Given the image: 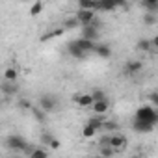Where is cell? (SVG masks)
Here are the masks:
<instances>
[{"label":"cell","instance_id":"obj_1","mask_svg":"<svg viewBox=\"0 0 158 158\" xmlns=\"http://www.w3.org/2000/svg\"><path fill=\"white\" fill-rule=\"evenodd\" d=\"M6 145L11 149V151H23V152H26V154H30V147H28V143L24 141V138L23 136H10L8 139H6Z\"/></svg>","mask_w":158,"mask_h":158},{"label":"cell","instance_id":"obj_2","mask_svg":"<svg viewBox=\"0 0 158 158\" xmlns=\"http://www.w3.org/2000/svg\"><path fill=\"white\" fill-rule=\"evenodd\" d=\"M136 119H143V121H149V123H156L158 114H156L154 108H151V106H143V108H139V110L136 112Z\"/></svg>","mask_w":158,"mask_h":158},{"label":"cell","instance_id":"obj_3","mask_svg":"<svg viewBox=\"0 0 158 158\" xmlns=\"http://www.w3.org/2000/svg\"><path fill=\"white\" fill-rule=\"evenodd\" d=\"M76 21L80 23V24H89L93 19H95V11L93 10H82V8H78V11H76Z\"/></svg>","mask_w":158,"mask_h":158},{"label":"cell","instance_id":"obj_4","mask_svg":"<svg viewBox=\"0 0 158 158\" xmlns=\"http://www.w3.org/2000/svg\"><path fill=\"white\" fill-rule=\"evenodd\" d=\"M108 145H110V147H114L115 151H117V149H123V147L127 145V138H125V136H121V134H110Z\"/></svg>","mask_w":158,"mask_h":158},{"label":"cell","instance_id":"obj_5","mask_svg":"<svg viewBox=\"0 0 158 158\" xmlns=\"http://www.w3.org/2000/svg\"><path fill=\"white\" fill-rule=\"evenodd\" d=\"M67 50H69V54H71L73 58H76V60H84V58L88 56V52H84L74 41H71V43L67 45Z\"/></svg>","mask_w":158,"mask_h":158},{"label":"cell","instance_id":"obj_6","mask_svg":"<svg viewBox=\"0 0 158 158\" xmlns=\"http://www.w3.org/2000/svg\"><path fill=\"white\" fill-rule=\"evenodd\" d=\"M39 106H41L43 112H52V110L56 108V101H54V97H50V95H43V97L39 99Z\"/></svg>","mask_w":158,"mask_h":158},{"label":"cell","instance_id":"obj_7","mask_svg":"<svg viewBox=\"0 0 158 158\" xmlns=\"http://www.w3.org/2000/svg\"><path fill=\"white\" fill-rule=\"evenodd\" d=\"M78 106H82V108H88V106H91L93 104V97H91V93H84V95H74V99H73Z\"/></svg>","mask_w":158,"mask_h":158},{"label":"cell","instance_id":"obj_8","mask_svg":"<svg viewBox=\"0 0 158 158\" xmlns=\"http://www.w3.org/2000/svg\"><path fill=\"white\" fill-rule=\"evenodd\" d=\"M82 37L95 41V39L99 37V30H97L95 26H91V24H82Z\"/></svg>","mask_w":158,"mask_h":158},{"label":"cell","instance_id":"obj_9","mask_svg":"<svg viewBox=\"0 0 158 158\" xmlns=\"http://www.w3.org/2000/svg\"><path fill=\"white\" fill-rule=\"evenodd\" d=\"M154 128V123L143 121V119H134V130L136 132H151Z\"/></svg>","mask_w":158,"mask_h":158},{"label":"cell","instance_id":"obj_10","mask_svg":"<svg viewBox=\"0 0 158 158\" xmlns=\"http://www.w3.org/2000/svg\"><path fill=\"white\" fill-rule=\"evenodd\" d=\"M115 8H117L115 0H97V6H95V10L99 11H114Z\"/></svg>","mask_w":158,"mask_h":158},{"label":"cell","instance_id":"obj_11","mask_svg":"<svg viewBox=\"0 0 158 158\" xmlns=\"http://www.w3.org/2000/svg\"><path fill=\"white\" fill-rule=\"evenodd\" d=\"M93 112L97 114V115H102V114H106L108 112V108H110V102L106 101V99H102V101H93Z\"/></svg>","mask_w":158,"mask_h":158},{"label":"cell","instance_id":"obj_12","mask_svg":"<svg viewBox=\"0 0 158 158\" xmlns=\"http://www.w3.org/2000/svg\"><path fill=\"white\" fill-rule=\"evenodd\" d=\"M78 47H80L84 52H93V47H95V41H91V39H86V37H80V39H76L74 41Z\"/></svg>","mask_w":158,"mask_h":158},{"label":"cell","instance_id":"obj_13","mask_svg":"<svg viewBox=\"0 0 158 158\" xmlns=\"http://www.w3.org/2000/svg\"><path fill=\"white\" fill-rule=\"evenodd\" d=\"M93 52L97 56H101V58H110V54H112V50H110L108 45H95L93 47Z\"/></svg>","mask_w":158,"mask_h":158},{"label":"cell","instance_id":"obj_14","mask_svg":"<svg viewBox=\"0 0 158 158\" xmlns=\"http://www.w3.org/2000/svg\"><path fill=\"white\" fill-rule=\"evenodd\" d=\"M125 69H127V74H136V73H139V71L143 69V63L138 61V60H136V61H128Z\"/></svg>","mask_w":158,"mask_h":158},{"label":"cell","instance_id":"obj_15","mask_svg":"<svg viewBox=\"0 0 158 158\" xmlns=\"http://www.w3.org/2000/svg\"><path fill=\"white\" fill-rule=\"evenodd\" d=\"M0 89H2V93H4V95H15V93L19 91V88H17L13 82H10V80H6Z\"/></svg>","mask_w":158,"mask_h":158},{"label":"cell","instance_id":"obj_16","mask_svg":"<svg viewBox=\"0 0 158 158\" xmlns=\"http://www.w3.org/2000/svg\"><path fill=\"white\" fill-rule=\"evenodd\" d=\"M78 2V8H82V10H95L97 6V0H76Z\"/></svg>","mask_w":158,"mask_h":158},{"label":"cell","instance_id":"obj_17","mask_svg":"<svg viewBox=\"0 0 158 158\" xmlns=\"http://www.w3.org/2000/svg\"><path fill=\"white\" fill-rule=\"evenodd\" d=\"M141 2H143V6L147 8L149 13H156V10H158V0H141Z\"/></svg>","mask_w":158,"mask_h":158},{"label":"cell","instance_id":"obj_18","mask_svg":"<svg viewBox=\"0 0 158 158\" xmlns=\"http://www.w3.org/2000/svg\"><path fill=\"white\" fill-rule=\"evenodd\" d=\"M41 11H43V2H41V0H35L34 6L30 8V15H32V17H37Z\"/></svg>","mask_w":158,"mask_h":158},{"label":"cell","instance_id":"obj_19","mask_svg":"<svg viewBox=\"0 0 158 158\" xmlns=\"http://www.w3.org/2000/svg\"><path fill=\"white\" fill-rule=\"evenodd\" d=\"M88 125H89L91 128H95V130H102V119H101L99 115H95V117H91V119L88 121Z\"/></svg>","mask_w":158,"mask_h":158},{"label":"cell","instance_id":"obj_20","mask_svg":"<svg viewBox=\"0 0 158 158\" xmlns=\"http://www.w3.org/2000/svg\"><path fill=\"white\" fill-rule=\"evenodd\" d=\"M138 48H139V50H143V52H149V50L152 48L151 39H139V41H138Z\"/></svg>","mask_w":158,"mask_h":158},{"label":"cell","instance_id":"obj_21","mask_svg":"<svg viewBox=\"0 0 158 158\" xmlns=\"http://www.w3.org/2000/svg\"><path fill=\"white\" fill-rule=\"evenodd\" d=\"M4 78H6V80H10V82H15V80H17V71H15L13 67L6 69V71H4Z\"/></svg>","mask_w":158,"mask_h":158},{"label":"cell","instance_id":"obj_22","mask_svg":"<svg viewBox=\"0 0 158 158\" xmlns=\"http://www.w3.org/2000/svg\"><path fill=\"white\" fill-rule=\"evenodd\" d=\"M99 154H102V156H114V154H115V149L110 147V145H101Z\"/></svg>","mask_w":158,"mask_h":158},{"label":"cell","instance_id":"obj_23","mask_svg":"<svg viewBox=\"0 0 158 158\" xmlns=\"http://www.w3.org/2000/svg\"><path fill=\"white\" fill-rule=\"evenodd\" d=\"M63 26H65L67 30H73V28H76V26H80V23L76 21V17H71V19H65Z\"/></svg>","mask_w":158,"mask_h":158},{"label":"cell","instance_id":"obj_24","mask_svg":"<svg viewBox=\"0 0 158 158\" xmlns=\"http://www.w3.org/2000/svg\"><path fill=\"white\" fill-rule=\"evenodd\" d=\"M47 154H48V152H47L45 149H32V151H30V156H32V158H45Z\"/></svg>","mask_w":158,"mask_h":158},{"label":"cell","instance_id":"obj_25","mask_svg":"<svg viewBox=\"0 0 158 158\" xmlns=\"http://www.w3.org/2000/svg\"><path fill=\"white\" fill-rule=\"evenodd\" d=\"M95 132H97L95 128H91L89 125H86V127H84V130H82V136H84V138H93V136H95Z\"/></svg>","mask_w":158,"mask_h":158},{"label":"cell","instance_id":"obj_26","mask_svg":"<svg viewBox=\"0 0 158 158\" xmlns=\"http://www.w3.org/2000/svg\"><path fill=\"white\" fill-rule=\"evenodd\" d=\"M143 21H145V24L152 26V24H156V15H154V13H147V15L143 17Z\"/></svg>","mask_w":158,"mask_h":158},{"label":"cell","instance_id":"obj_27","mask_svg":"<svg viewBox=\"0 0 158 158\" xmlns=\"http://www.w3.org/2000/svg\"><path fill=\"white\" fill-rule=\"evenodd\" d=\"M32 114H34V117L37 119V121H45V112L43 110H37V108H32Z\"/></svg>","mask_w":158,"mask_h":158},{"label":"cell","instance_id":"obj_28","mask_svg":"<svg viewBox=\"0 0 158 158\" xmlns=\"http://www.w3.org/2000/svg\"><path fill=\"white\" fill-rule=\"evenodd\" d=\"M63 34V30H54V32H50V34H45L43 37H41V41H48L50 37H56V35H61Z\"/></svg>","mask_w":158,"mask_h":158},{"label":"cell","instance_id":"obj_29","mask_svg":"<svg viewBox=\"0 0 158 158\" xmlns=\"http://www.w3.org/2000/svg\"><path fill=\"white\" fill-rule=\"evenodd\" d=\"M91 97H93V101H102V99H106L104 91H101V89H95V91L91 93Z\"/></svg>","mask_w":158,"mask_h":158},{"label":"cell","instance_id":"obj_30","mask_svg":"<svg viewBox=\"0 0 158 158\" xmlns=\"http://www.w3.org/2000/svg\"><path fill=\"white\" fill-rule=\"evenodd\" d=\"M117 128V123H114V121H102V130H115Z\"/></svg>","mask_w":158,"mask_h":158},{"label":"cell","instance_id":"obj_31","mask_svg":"<svg viewBox=\"0 0 158 158\" xmlns=\"http://www.w3.org/2000/svg\"><path fill=\"white\" fill-rule=\"evenodd\" d=\"M60 145H61V143H60V139H56V138H52V139L48 141V147H50V149H60Z\"/></svg>","mask_w":158,"mask_h":158},{"label":"cell","instance_id":"obj_32","mask_svg":"<svg viewBox=\"0 0 158 158\" xmlns=\"http://www.w3.org/2000/svg\"><path fill=\"white\" fill-rule=\"evenodd\" d=\"M19 108H32V106H30V102H28V101H24V99H23V101H19Z\"/></svg>","mask_w":158,"mask_h":158},{"label":"cell","instance_id":"obj_33","mask_svg":"<svg viewBox=\"0 0 158 158\" xmlns=\"http://www.w3.org/2000/svg\"><path fill=\"white\" fill-rule=\"evenodd\" d=\"M50 139H52V136H50V134H43V138H41V141H43V143H47V145H48V141H50Z\"/></svg>","mask_w":158,"mask_h":158},{"label":"cell","instance_id":"obj_34","mask_svg":"<svg viewBox=\"0 0 158 158\" xmlns=\"http://www.w3.org/2000/svg\"><path fill=\"white\" fill-rule=\"evenodd\" d=\"M108 139H110V136H102L101 141H99V145H108Z\"/></svg>","mask_w":158,"mask_h":158},{"label":"cell","instance_id":"obj_35","mask_svg":"<svg viewBox=\"0 0 158 158\" xmlns=\"http://www.w3.org/2000/svg\"><path fill=\"white\" fill-rule=\"evenodd\" d=\"M115 4H117V8H119V6H123V8H125V6L128 4V0H115Z\"/></svg>","mask_w":158,"mask_h":158},{"label":"cell","instance_id":"obj_36","mask_svg":"<svg viewBox=\"0 0 158 158\" xmlns=\"http://www.w3.org/2000/svg\"><path fill=\"white\" fill-rule=\"evenodd\" d=\"M151 102L152 104H158V95L156 93H151Z\"/></svg>","mask_w":158,"mask_h":158}]
</instances>
